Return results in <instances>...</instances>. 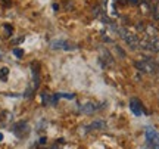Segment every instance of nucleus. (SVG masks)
Segmentation results:
<instances>
[{"mask_svg":"<svg viewBox=\"0 0 159 149\" xmlns=\"http://www.w3.org/2000/svg\"><path fill=\"white\" fill-rule=\"evenodd\" d=\"M152 146V149H159V145H150Z\"/></svg>","mask_w":159,"mask_h":149,"instance_id":"obj_23","label":"nucleus"},{"mask_svg":"<svg viewBox=\"0 0 159 149\" xmlns=\"http://www.w3.org/2000/svg\"><path fill=\"white\" fill-rule=\"evenodd\" d=\"M139 6H140V9H142V13H149V12H150V3H148V2L140 0Z\"/></svg>","mask_w":159,"mask_h":149,"instance_id":"obj_12","label":"nucleus"},{"mask_svg":"<svg viewBox=\"0 0 159 149\" xmlns=\"http://www.w3.org/2000/svg\"><path fill=\"white\" fill-rule=\"evenodd\" d=\"M125 43L128 44V46L133 49V50H136V49H139V37H137L136 34H131V33H127V35L124 37Z\"/></svg>","mask_w":159,"mask_h":149,"instance_id":"obj_6","label":"nucleus"},{"mask_svg":"<svg viewBox=\"0 0 159 149\" xmlns=\"http://www.w3.org/2000/svg\"><path fill=\"white\" fill-rule=\"evenodd\" d=\"M137 28H139V31H144V25H143V22H139V25H137Z\"/></svg>","mask_w":159,"mask_h":149,"instance_id":"obj_20","label":"nucleus"},{"mask_svg":"<svg viewBox=\"0 0 159 149\" xmlns=\"http://www.w3.org/2000/svg\"><path fill=\"white\" fill-rule=\"evenodd\" d=\"M144 33H146V35H148L149 39H152V37L158 35V28L153 27L152 24H148V25H144Z\"/></svg>","mask_w":159,"mask_h":149,"instance_id":"obj_9","label":"nucleus"},{"mask_svg":"<svg viewBox=\"0 0 159 149\" xmlns=\"http://www.w3.org/2000/svg\"><path fill=\"white\" fill-rule=\"evenodd\" d=\"M5 2V5H11V0H3Z\"/></svg>","mask_w":159,"mask_h":149,"instance_id":"obj_24","label":"nucleus"},{"mask_svg":"<svg viewBox=\"0 0 159 149\" xmlns=\"http://www.w3.org/2000/svg\"><path fill=\"white\" fill-rule=\"evenodd\" d=\"M102 106L100 105H97V103H94V102H87V103H84L81 108H80V111L81 112H84V114H93V112H96L97 109H100Z\"/></svg>","mask_w":159,"mask_h":149,"instance_id":"obj_5","label":"nucleus"},{"mask_svg":"<svg viewBox=\"0 0 159 149\" xmlns=\"http://www.w3.org/2000/svg\"><path fill=\"white\" fill-rule=\"evenodd\" d=\"M149 50L158 52V53H159V35L149 39Z\"/></svg>","mask_w":159,"mask_h":149,"instance_id":"obj_10","label":"nucleus"},{"mask_svg":"<svg viewBox=\"0 0 159 149\" xmlns=\"http://www.w3.org/2000/svg\"><path fill=\"white\" fill-rule=\"evenodd\" d=\"M99 11H100V6H96L93 9V16H99Z\"/></svg>","mask_w":159,"mask_h":149,"instance_id":"obj_18","label":"nucleus"},{"mask_svg":"<svg viewBox=\"0 0 159 149\" xmlns=\"http://www.w3.org/2000/svg\"><path fill=\"white\" fill-rule=\"evenodd\" d=\"M28 130H30V127L27 124V121H21V123H16L13 126V133L16 134L18 137H25L28 134Z\"/></svg>","mask_w":159,"mask_h":149,"instance_id":"obj_3","label":"nucleus"},{"mask_svg":"<svg viewBox=\"0 0 159 149\" xmlns=\"http://www.w3.org/2000/svg\"><path fill=\"white\" fill-rule=\"evenodd\" d=\"M57 96H59V98H66V99H74L75 98L72 93H57Z\"/></svg>","mask_w":159,"mask_h":149,"instance_id":"obj_15","label":"nucleus"},{"mask_svg":"<svg viewBox=\"0 0 159 149\" xmlns=\"http://www.w3.org/2000/svg\"><path fill=\"white\" fill-rule=\"evenodd\" d=\"M115 50L118 52V55H119L121 58H125V52H122V49H121L119 46H115Z\"/></svg>","mask_w":159,"mask_h":149,"instance_id":"obj_17","label":"nucleus"},{"mask_svg":"<svg viewBox=\"0 0 159 149\" xmlns=\"http://www.w3.org/2000/svg\"><path fill=\"white\" fill-rule=\"evenodd\" d=\"M46 140H47L46 137H41V139H40V142H39V143H40V145H44V143H46Z\"/></svg>","mask_w":159,"mask_h":149,"instance_id":"obj_22","label":"nucleus"},{"mask_svg":"<svg viewBox=\"0 0 159 149\" xmlns=\"http://www.w3.org/2000/svg\"><path fill=\"white\" fill-rule=\"evenodd\" d=\"M100 55H102L100 63H102L103 67H108V65H112V63H114V58L111 56V53H109L106 49H102V50H100Z\"/></svg>","mask_w":159,"mask_h":149,"instance_id":"obj_8","label":"nucleus"},{"mask_svg":"<svg viewBox=\"0 0 159 149\" xmlns=\"http://www.w3.org/2000/svg\"><path fill=\"white\" fill-rule=\"evenodd\" d=\"M131 5H134V6H139V3H140V0H128Z\"/></svg>","mask_w":159,"mask_h":149,"instance_id":"obj_21","label":"nucleus"},{"mask_svg":"<svg viewBox=\"0 0 159 149\" xmlns=\"http://www.w3.org/2000/svg\"><path fill=\"white\" fill-rule=\"evenodd\" d=\"M105 127H106V123H105V121L96 120L89 126V128H90V130H102V128H105Z\"/></svg>","mask_w":159,"mask_h":149,"instance_id":"obj_11","label":"nucleus"},{"mask_svg":"<svg viewBox=\"0 0 159 149\" xmlns=\"http://www.w3.org/2000/svg\"><path fill=\"white\" fill-rule=\"evenodd\" d=\"M7 75H9V68H2L0 69V80H3V81H6L7 80Z\"/></svg>","mask_w":159,"mask_h":149,"instance_id":"obj_13","label":"nucleus"},{"mask_svg":"<svg viewBox=\"0 0 159 149\" xmlns=\"http://www.w3.org/2000/svg\"><path fill=\"white\" fill-rule=\"evenodd\" d=\"M5 30H6V33H7L9 35L12 34V27H11V25H7V24H6V25H5Z\"/></svg>","mask_w":159,"mask_h":149,"instance_id":"obj_19","label":"nucleus"},{"mask_svg":"<svg viewBox=\"0 0 159 149\" xmlns=\"http://www.w3.org/2000/svg\"><path fill=\"white\" fill-rule=\"evenodd\" d=\"M146 137H148L150 145H159V133L153 128H148L146 130Z\"/></svg>","mask_w":159,"mask_h":149,"instance_id":"obj_7","label":"nucleus"},{"mask_svg":"<svg viewBox=\"0 0 159 149\" xmlns=\"http://www.w3.org/2000/svg\"><path fill=\"white\" fill-rule=\"evenodd\" d=\"M156 75L159 77V67H158V69H156Z\"/></svg>","mask_w":159,"mask_h":149,"instance_id":"obj_26","label":"nucleus"},{"mask_svg":"<svg viewBox=\"0 0 159 149\" xmlns=\"http://www.w3.org/2000/svg\"><path fill=\"white\" fill-rule=\"evenodd\" d=\"M130 109H131V112L134 115H137V117H140V115L143 114V105H142V102L136 98H133L130 100Z\"/></svg>","mask_w":159,"mask_h":149,"instance_id":"obj_4","label":"nucleus"},{"mask_svg":"<svg viewBox=\"0 0 159 149\" xmlns=\"http://www.w3.org/2000/svg\"><path fill=\"white\" fill-rule=\"evenodd\" d=\"M13 55L16 58H22L24 56V50L22 49H13Z\"/></svg>","mask_w":159,"mask_h":149,"instance_id":"obj_16","label":"nucleus"},{"mask_svg":"<svg viewBox=\"0 0 159 149\" xmlns=\"http://www.w3.org/2000/svg\"><path fill=\"white\" fill-rule=\"evenodd\" d=\"M158 22H159V21H158Z\"/></svg>","mask_w":159,"mask_h":149,"instance_id":"obj_27","label":"nucleus"},{"mask_svg":"<svg viewBox=\"0 0 159 149\" xmlns=\"http://www.w3.org/2000/svg\"><path fill=\"white\" fill-rule=\"evenodd\" d=\"M77 44L75 43H71V41L66 40H55L50 43V49L53 50H57V49H63V50H75L77 49Z\"/></svg>","mask_w":159,"mask_h":149,"instance_id":"obj_2","label":"nucleus"},{"mask_svg":"<svg viewBox=\"0 0 159 149\" xmlns=\"http://www.w3.org/2000/svg\"><path fill=\"white\" fill-rule=\"evenodd\" d=\"M153 19L159 21V2H156L153 6Z\"/></svg>","mask_w":159,"mask_h":149,"instance_id":"obj_14","label":"nucleus"},{"mask_svg":"<svg viewBox=\"0 0 159 149\" xmlns=\"http://www.w3.org/2000/svg\"><path fill=\"white\" fill-rule=\"evenodd\" d=\"M134 67H136L139 71L146 72V74H156V69H158L159 65L152 62L150 59H142V61H136V62H134Z\"/></svg>","mask_w":159,"mask_h":149,"instance_id":"obj_1","label":"nucleus"},{"mask_svg":"<svg viewBox=\"0 0 159 149\" xmlns=\"http://www.w3.org/2000/svg\"><path fill=\"white\" fill-rule=\"evenodd\" d=\"M2 140H3V134L0 133V142H2Z\"/></svg>","mask_w":159,"mask_h":149,"instance_id":"obj_25","label":"nucleus"}]
</instances>
